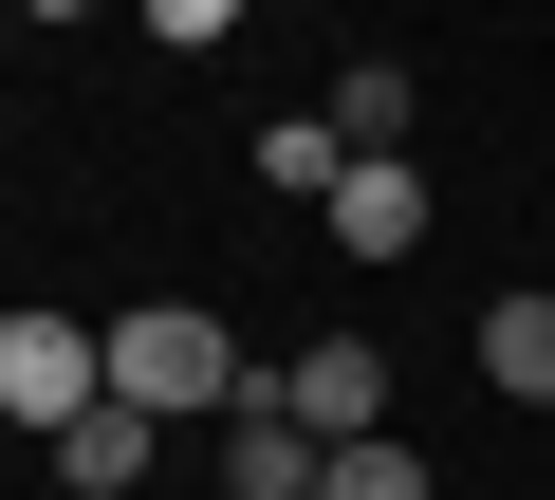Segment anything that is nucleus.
Masks as SVG:
<instances>
[{
  "instance_id": "nucleus-6",
  "label": "nucleus",
  "mask_w": 555,
  "mask_h": 500,
  "mask_svg": "<svg viewBox=\"0 0 555 500\" xmlns=\"http://www.w3.org/2000/svg\"><path fill=\"white\" fill-rule=\"evenodd\" d=\"M38 463H56V482H75V500H130V482H149V463H167V426H149V408H112V389H93V408H75V426H56V445H38Z\"/></svg>"
},
{
  "instance_id": "nucleus-13",
  "label": "nucleus",
  "mask_w": 555,
  "mask_h": 500,
  "mask_svg": "<svg viewBox=\"0 0 555 500\" xmlns=\"http://www.w3.org/2000/svg\"><path fill=\"white\" fill-rule=\"evenodd\" d=\"M0 56H20V0H0Z\"/></svg>"
},
{
  "instance_id": "nucleus-12",
  "label": "nucleus",
  "mask_w": 555,
  "mask_h": 500,
  "mask_svg": "<svg viewBox=\"0 0 555 500\" xmlns=\"http://www.w3.org/2000/svg\"><path fill=\"white\" fill-rule=\"evenodd\" d=\"M20 20H93V0H20Z\"/></svg>"
},
{
  "instance_id": "nucleus-5",
  "label": "nucleus",
  "mask_w": 555,
  "mask_h": 500,
  "mask_svg": "<svg viewBox=\"0 0 555 500\" xmlns=\"http://www.w3.org/2000/svg\"><path fill=\"white\" fill-rule=\"evenodd\" d=\"M315 463H334V445H315L297 408H278V371L222 408V500H315Z\"/></svg>"
},
{
  "instance_id": "nucleus-4",
  "label": "nucleus",
  "mask_w": 555,
  "mask_h": 500,
  "mask_svg": "<svg viewBox=\"0 0 555 500\" xmlns=\"http://www.w3.org/2000/svg\"><path fill=\"white\" fill-rule=\"evenodd\" d=\"M278 408H297L315 445H389V352H371V334H315V352H278Z\"/></svg>"
},
{
  "instance_id": "nucleus-3",
  "label": "nucleus",
  "mask_w": 555,
  "mask_h": 500,
  "mask_svg": "<svg viewBox=\"0 0 555 500\" xmlns=\"http://www.w3.org/2000/svg\"><path fill=\"white\" fill-rule=\"evenodd\" d=\"M315 222H334V260H352V279H389V260H426V222H444V185H426L408 149H352V185H334Z\"/></svg>"
},
{
  "instance_id": "nucleus-11",
  "label": "nucleus",
  "mask_w": 555,
  "mask_h": 500,
  "mask_svg": "<svg viewBox=\"0 0 555 500\" xmlns=\"http://www.w3.org/2000/svg\"><path fill=\"white\" fill-rule=\"evenodd\" d=\"M130 20H149L167 56H204V38H241V20H259V0H130Z\"/></svg>"
},
{
  "instance_id": "nucleus-1",
  "label": "nucleus",
  "mask_w": 555,
  "mask_h": 500,
  "mask_svg": "<svg viewBox=\"0 0 555 500\" xmlns=\"http://www.w3.org/2000/svg\"><path fill=\"white\" fill-rule=\"evenodd\" d=\"M259 371H241V334L204 316V297H130L112 316V408H149V426H204V408H241Z\"/></svg>"
},
{
  "instance_id": "nucleus-2",
  "label": "nucleus",
  "mask_w": 555,
  "mask_h": 500,
  "mask_svg": "<svg viewBox=\"0 0 555 500\" xmlns=\"http://www.w3.org/2000/svg\"><path fill=\"white\" fill-rule=\"evenodd\" d=\"M93 389H112V316H75V297H20V316H0V426L56 445Z\"/></svg>"
},
{
  "instance_id": "nucleus-7",
  "label": "nucleus",
  "mask_w": 555,
  "mask_h": 500,
  "mask_svg": "<svg viewBox=\"0 0 555 500\" xmlns=\"http://www.w3.org/2000/svg\"><path fill=\"white\" fill-rule=\"evenodd\" d=\"M463 352H481V389H500V408H555V297H537V279H518V297H481V334H463Z\"/></svg>"
},
{
  "instance_id": "nucleus-10",
  "label": "nucleus",
  "mask_w": 555,
  "mask_h": 500,
  "mask_svg": "<svg viewBox=\"0 0 555 500\" xmlns=\"http://www.w3.org/2000/svg\"><path fill=\"white\" fill-rule=\"evenodd\" d=\"M315 500H426V463H408V445H334V463H315Z\"/></svg>"
},
{
  "instance_id": "nucleus-8",
  "label": "nucleus",
  "mask_w": 555,
  "mask_h": 500,
  "mask_svg": "<svg viewBox=\"0 0 555 500\" xmlns=\"http://www.w3.org/2000/svg\"><path fill=\"white\" fill-rule=\"evenodd\" d=\"M315 112H334L352 149H408V130H426V75H408V56H352V75H334Z\"/></svg>"
},
{
  "instance_id": "nucleus-9",
  "label": "nucleus",
  "mask_w": 555,
  "mask_h": 500,
  "mask_svg": "<svg viewBox=\"0 0 555 500\" xmlns=\"http://www.w3.org/2000/svg\"><path fill=\"white\" fill-rule=\"evenodd\" d=\"M259 185H278V204H334V185H352V130H334V112H278V130H259Z\"/></svg>"
}]
</instances>
